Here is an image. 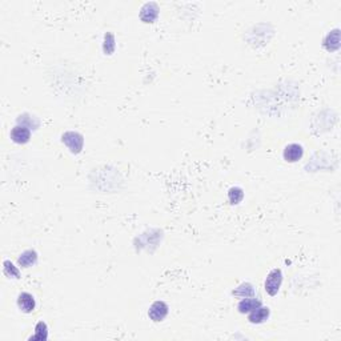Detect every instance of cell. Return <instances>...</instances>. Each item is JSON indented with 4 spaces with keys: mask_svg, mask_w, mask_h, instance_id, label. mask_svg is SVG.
Returning a JSON list of instances; mask_svg holds the SVG:
<instances>
[{
    "mask_svg": "<svg viewBox=\"0 0 341 341\" xmlns=\"http://www.w3.org/2000/svg\"><path fill=\"white\" fill-rule=\"evenodd\" d=\"M168 313H169V307L165 301H161V300L153 301L148 309V317L153 322L163 321L168 316Z\"/></svg>",
    "mask_w": 341,
    "mask_h": 341,
    "instance_id": "obj_3",
    "label": "cell"
},
{
    "mask_svg": "<svg viewBox=\"0 0 341 341\" xmlns=\"http://www.w3.org/2000/svg\"><path fill=\"white\" fill-rule=\"evenodd\" d=\"M322 46H324V48L328 52H336V51H338L340 49V30L334 28L330 32H328L325 38H324Z\"/></svg>",
    "mask_w": 341,
    "mask_h": 341,
    "instance_id": "obj_8",
    "label": "cell"
},
{
    "mask_svg": "<svg viewBox=\"0 0 341 341\" xmlns=\"http://www.w3.org/2000/svg\"><path fill=\"white\" fill-rule=\"evenodd\" d=\"M159 11L160 10L157 3H155V2H148V3H145L141 7L139 16H140V20L143 23L151 24L155 23L156 19L159 18Z\"/></svg>",
    "mask_w": 341,
    "mask_h": 341,
    "instance_id": "obj_4",
    "label": "cell"
},
{
    "mask_svg": "<svg viewBox=\"0 0 341 341\" xmlns=\"http://www.w3.org/2000/svg\"><path fill=\"white\" fill-rule=\"evenodd\" d=\"M116 48V44H115V36L111 32H107L104 35V42H103V52L106 55H112Z\"/></svg>",
    "mask_w": 341,
    "mask_h": 341,
    "instance_id": "obj_17",
    "label": "cell"
},
{
    "mask_svg": "<svg viewBox=\"0 0 341 341\" xmlns=\"http://www.w3.org/2000/svg\"><path fill=\"white\" fill-rule=\"evenodd\" d=\"M269 316H271L269 308L260 305V307H258L256 309H253V311L248 313V321H249L250 324H256V325H258V324L266 322L269 318Z\"/></svg>",
    "mask_w": 341,
    "mask_h": 341,
    "instance_id": "obj_9",
    "label": "cell"
},
{
    "mask_svg": "<svg viewBox=\"0 0 341 341\" xmlns=\"http://www.w3.org/2000/svg\"><path fill=\"white\" fill-rule=\"evenodd\" d=\"M232 295L240 299H245V297H254L256 296V291H254L253 285L250 283H241L237 288L232 292Z\"/></svg>",
    "mask_w": 341,
    "mask_h": 341,
    "instance_id": "obj_12",
    "label": "cell"
},
{
    "mask_svg": "<svg viewBox=\"0 0 341 341\" xmlns=\"http://www.w3.org/2000/svg\"><path fill=\"white\" fill-rule=\"evenodd\" d=\"M48 338V326L44 321H39L35 326L34 336H31L30 340H38V341H46Z\"/></svg>",
    "mask_w": 341,
    "mask_h": 341,
    "instance_id": "obj_14",
    "label": "cell"
},
{
    "mask_svg": "<svg viewBox=\"0 0 341 341\" xmlns=\"http://www.w3.org/2000/svg\"><path fill=\"white\" fill-rule=\"evenodd\" d=\"M16 124L26 125V127H28L31 131H35V129L39 128L40 122H39V119L36 118V116H32V115L30 114H23L16 119Z\"/></svg>",
    "mask_w": 341,
    "mask_h": 341,
    "instance_id": "obj_13",
    "label": "cell"
},
{
    "mask_svg": "<svg viewBox=\"0 0 341 341\" xmlns=\"http://www.w3.org/2000/svg\"><path fill=\"white\" fill-rule=\"evenodd\" d=\"M260 305H263L262 300L256 299V296L254 297H245V299L240 300V303L237 304V309H239L240 313L245 315V313H249Z\"/></svg>",
    "mask_w": 341,
    "mask_h": 341,
    "instance_id": "obj_11",
    "label": "cell"
},
{
    "mask_svg": "<svg viewBox=\"0 0 341 341\" xmlns=\"http://www.w3.org/2000/svg\"><path fill=\"white\" fill-rule=\"evenodd\" d=\"M244 199V191L240 187H232L228 191V200L232 205L240 204Z\"/></svg>",
    "mask_w": 341,
    "mask_h": 341,
    "instance_id": "obj_15",
    "label": "cell"
},
{
    "mask_svg": "<svg viewBox=\"0 0 341 341\" xmlns=\"http://www.w3.org/2000/svg\"><path fill=\"white\" fill-rule=\"evenodd\" d=\"M18 308H19L20 311L23 312V313H32L35 311V308H36V301H35V297L31 295L30 292H22L19 296H18Z\"/></svg>",
    "mask_w": 341,
    "mask_h": 341,
    "instance_id": "obj_7",
    "label": "cell"
},
{
    "mask_svg": "<svg viewBox=\"0 0 341 341\" xmlns=\"http://www.w3.org/2000/svg\"><path fill=\"white\" fill-rule=\"evenodd\" d=\"M11 140L16 144H27L31 140V129L26 125L16 124L10 133Z\"/></svg>",
    "mask_w": 341,
    "mask_h": 341,
    "instance_id": "obj_6",
    "label": "cell"
},
{
    "mask_svg": "<svg viewBox=\"0 0 341 341\" xmlns=\"http://www.w3.org/2000/svg\"><path fill=\"white\" fill-rule=\"evenodd\" d=\"M61 143L68 148L72 155H79L83 151L84 136L76 131H67L61 135Z\"/></svg>",
    "mask_w": 341,
    "mask_h": 341,
    "instance_id": "obj_1",
    "label": "cell"
},
{
    "mask_svg": "<svg viewBox=\"0 0 341 341\" xmlns=\"http://www.w3.org/2000/svg\"><path fill=\"white\" fill-rule=\"evenodd\" d=\"M284 280V275L280 268L272 269L271 272L267 275L266 283H264V289L269 296H276L280 292L281 284Z\"/></svg>",
    "mask_w": 341,
    "mask_h": 341,
    "instance_id": "obj_2",
    "label": "cell"
},
{
    "mask_svg": "<svg viewBox=\"0 0 341 341\" xmlns=\"http://www.w3.org/2000/svg\"><path fill=\"white\" fill-rule=\"evenodd\" d=\"M3 272L10 279H20L19 268L10 260H4L3 262Z\"/></svg>",
    "mask_w": 341,
    "mask_h": 341,
    "instance_id": "obj_16",
    "label": "cell"
},
{
    "mask_svg": "<svg viewBox=\"0 0 341 341\" xmlns=\"http://www.w3.org/2000/svg\"><path fill=\"white\" fill-rule=\"evenodd\" d=\"M39 254L35 249H27L18 258V266L22 268H31L38 263Z\"/></svg>",
    "mask_w": 341,
    "mask_h": 341,
    "instance_id": "obj_10",
    "label": "cell"
},
{
    "mask_svg": "<svg viewBox=\"0 0 341 341\" xmlns=\"http://www.w3.org/2000/svg\"><path fill=\"white\" fill-rule=\"evenodd\" d=\"M304 156V148L301 144L297 143H291L284 148L283 151V157L285 161L288 163H297L299 160L303 159Z\"/></svg>",
    "mask_w": 341,
    "mask_h": 341,
    "instance_id": "obj_5",
    "label": "cell"
}]
</instances>
